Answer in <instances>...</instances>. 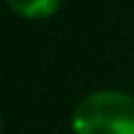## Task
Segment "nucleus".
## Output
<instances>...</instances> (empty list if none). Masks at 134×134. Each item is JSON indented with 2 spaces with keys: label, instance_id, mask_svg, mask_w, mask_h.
<instances>
[{
  "label": "nucleus",
  "instance_id": "obj_1",
  "mask_svg": "<svg viewBox=\"0 0 134 134\" xmlns=\"http://www.w3.org/2000/svg\"><path fill=\"white\" fill-rule=\"evenodd\" d=\"M75 134H134V94L122 90L90 92L72 112Z\"/></svg>",
  "mask_w": 134,
  "mask_h": 134
},
{
  "label": "nucleus",
  "instance_id": "obj_2",
  "mask_svg": "<svg viewBox=\"0 0 134 134\" xmlns=\"http://www.w3.org/2000/svg\"><path fill=\"white\" fill-rule=\"evenodd\" d=\"M10 5L13 13H18L20 18H27V20H45L50 15L57 13L60 3L62 0H5Z\"/></svg>",
  "mask_w": 134,
  "mask_h": 134
}]
</instances>
